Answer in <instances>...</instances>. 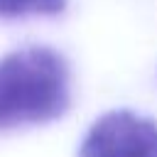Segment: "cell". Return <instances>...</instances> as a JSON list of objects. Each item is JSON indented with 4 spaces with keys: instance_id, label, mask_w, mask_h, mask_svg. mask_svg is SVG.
<instances>
[{
    "instance_id": "cell-1",
    "label": "cell",
    "mask_w": 157,
    "mask_h": 157,
    "mask_svg": "<svg viewBox=\"0 0 157 157\" xmlns=\"http://www.w3.org/2000/svg\"><path fill=\"white\" fill-rule=\"evenodd\" d=\"M69 105L66 61L47 47H27L0 59V130L47 123Z\"/></svg>"
},
{
    "instance_id": "cell-2",
    "label": "cell",
    "mask_w": 157,
    "mask_h": 157,
    "mask_svg": "<svg viewBox=\"0 0 157 157\" xmlns=\"http://www.w3.org/2000/svg\"><path fill=\"white\" fill-rule=\"evenodd\" d=\"M78 157H157V123L130 110H110L93 123Z\"/></svg>"
},
{
    "instance_id": "cell-3",
    "label": "cell",
    "mask_w": 157,
    "mask_h": 157,
    "mask_svg": "<svg viewBox=\"0 0 157 157\" xmlns=\"http://www.w3.org/2000/svg\"><path fill=\"white\" fill-rule=\"evenodd\" d=\"M66 0H0V17L22 15H56L64 10Z\"/></svg>"
}]
</instances>
